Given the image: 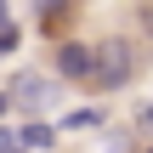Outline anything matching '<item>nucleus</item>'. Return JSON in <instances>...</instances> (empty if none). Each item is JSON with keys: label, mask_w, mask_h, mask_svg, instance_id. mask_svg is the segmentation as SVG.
Segmentation results:
<instances>
[{"label": "nucleus", "mask_w": 153, "mask_h": 153, "mask_svg": "<svg viewBox=\"0 0 153 153\" xmlns=\"http://www.w3.org/2000/svg\"><path fill=\"white\" fill-rule=\"evenodd\" d=\"M125 79H131V45H125V40H108V45L97 51V74H91V85L119 91Z\"/></svg>", "instance_id": "nucleus-1"}, {"label": "nucleus", "mask_w": 153, "mask_h": 153, "mask_svg": "<svg viewBox=\"0 0 153 153\" xmlns=\"http://www.w3.org/2000/svg\"><path fill=\"white\" fill-rule=\"evenodd\" d=\"M57 74H62V79H91V74H97V51L79 45V40H62V45H57Z\"/></svg>", "instance_id": "nucleus-2"}, {"label": "nucleus", "mask_w": 153, "mask_h": 153, "mask_svg": "<svg viewBox=\"0 0 153 153\" xmlns=\"http://www.w3.org/2000/svg\"><path fill=\"white\" fill-rule=\"evenodd\" d=\"M11 102H17V108H45V102H51V85H45V79H17V85H11Z\"/></svg>", "instance_id": "nucleus-3"}, {"label": "nucleus", "mask_w": 153, "mask_h": 153, "mask_svg": "<svg viewBox=\"0 0 153 153\" xmlns=\"http://www.w3.org/2000/svg\"><path fill=\"white\" fill-rule=\"evenodd\" d=\"M23 142H28V148H51V131H45V125H23Z\"/></svg>", "instance_id": "nucleus-4"}, {"label": "nucleus", "mask_w": 153, "mask_h": 153, "mask_svg": "<svg viewBox=\"0 0 153 153\" xmlns=\"http://www.w3.org/2000/svg\"><path fill=\"white\" fill-rule=\"evenodd\" d=\"M23 148H28L23 131H6V125H0V153H23Z\"/></svg>", "instance_id": "nucleus-5"}, {"label": "nucleus", "mask_w": 153, "mask_h": 153, "mask_svg": "<svg viewBox=\"0 0 153 153\" xmlns=\"http://www.w3.org/2000/svg\"><path fill=\"white\" fill-rule=\"evenodd\" d=\"M97 119H102V114H97V108H79V114H68V125H74V131H91V125H97Z\"/></svg>", "instance_id": "nucleus-6"}, {"label": "nucleus", "mask_w": 153, "mask_h": 153, "mask_svg": "<svg viewBox=\"0 0 153 153\" xmlns=\"http://www.w3.org/2000/svg\"><path fill=\"white\" fill-rule=\"evenodd\" d=\"M6 108H11V97H0V114H6Z\"/></svg>", "instance_id": "nucleus-7"}, {"label": "nucleus", "mask_w": 153, "mask_h": 153, "mask_svg": "<svg viewBox=\"0 0 153 153\" xmlns=\"http://www.w3.org/2000/svg\"><path fill=\"white\" fill-rule=\"evenodd\" d=\"M0 28H6V0H0Z\"/></svg>", "instance_id": "nucleus-8"}, {"label": "nucleus", "mask_w": 153, "mask_h": 153, "mask_svg": "<svg viewBox=\"0 0 153 153\" xmlns=\"http://www.w3.org/2000/svg\"><path fill=\"white\" fill-rule=\"evenodd\" d=\"M142 119H148V125H153V108H148V114H142Z\"/></svg>", "instance_id": "nucleus-9"}]
</instances>
